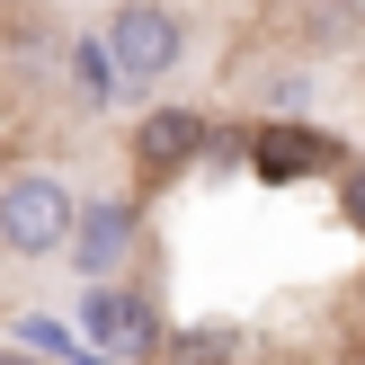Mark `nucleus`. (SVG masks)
I'll list each match as a JSON object with an SVG mask.
<instances>
[{
  "label": "nucleus",
  "mask_w": 365,
  "mask_h": 365,
  "mask_svg": "<svg viewBox=\"0 0 365 365\" xmlns=\"http://www.w3.org/2000/svg\"><path fill=\"white\" fill-rule=\"evenodd\" d=\"M71 187L63 178H45V170H18L9 187H0V241L18 250V259H53V250L71 241Z\"/></svg>",
  "instance_id": "1"
},
{
  "label": "nucleus",
  "mask_w": 365,
  "mask_h": 365,
  "mask_svg": "<svg viewBox=\"0 0 365 365\" xmlns=\"http://www.w3.org/2000/svg\"><path fill=\"white\" fill-rule=\"evenodd\" d=\"M178 45H187V27H178L160 0H125V9H116V27H107L116 81H160V71H178Z\"/></svg>",
  "instance_id": "2"
},
{
  "label": "nucleus",
  "mask_w": 365,
  "mask_h": 365,
  "mask_svg": "<svg viewBox=\"0 0 365 365\" xmlns=\"http://www.w3.org/2000/svg\"><path fill=\"white\" fill-rule=\"evenodd\" d=\"M81 339H89V348H107V356H152V348H160V321H152V303H143V294L89 277V294H81Z\"/></svg>",
  "instance_id": "3"
},
{
  "label": "nucleus",
  "mask_w": 365,
  "mask_h": 365,
  "mask_svg": "<svg viewBox=\"0 0 365 365\" xmlns=\"http://www.w3.org/2000/svg\"><path fill=\"white\" fill-rule=\"evenodd\" d=\"M250 160H259V178H312V170H339V134H321V125H267V134H250Z\"/></svg>",
  "instance_id": "4"
},
{
  "label": "nucleus",
  "mask_w": 365,
  "mask_h": 365,
  "mask_svg": "<svg viewBox=\"0 0 365 365\" xmlns=\"http://www.w3.org/2000/svg\"><path fill=\"white\" fill-rule=\"evenodd\" d=\"M196 143H205V116H187V107H152V116L134 125V152L143 170H187Z\"/></svg>",
  "instance_id": "5"
},
{
  "label": "nucleus",
  "mask_w": 365,
  "mask_h": 365,
  "mask_svg": "<svg viewBox=\"0 0 365 365\" xmlns=\"http://www.w3.org/2000/svg\"><path fill=\"white\" fill-rule=\"evenodd\" d=\"M71 250H81V277H107V267L134 250V214H125V205H89V214H71Z\"/></svg>",
  "instance_id": "6"
},
{
  "label": "nucleus",
  "mask_w": 365,
  "mask_h": 365,
  "mask_svg": "<svg viewBox=\"0 0 365 365\" xmlns=\"http://www.w3.org/2000/svg\"><path fill=\"white\" fill-rule=\"evenodd\" d=\"M71 89H81V98L89 107H107V98H116V53H107V36H81V45H71Z\"/></svg>",
  "instance_id": "7"
},
{
  "label": "nucleus",
  "mask_w": 365,
  "mask_h": 365,
  "mask_svg": "<svg viewBox=\"0 0 365 365\" xmlns=\"http://www.w3.org/2000/svg\"><path fill=\"white\" fill-rule=\"evenodd\" d=\"M170 365H232V330H196V339H178Z\"/></svg>",
  "instance_id": "8"
},
{
  "label": "nucleus",
  "mask_w": 365,
  "mask_h": 365,
  "mask_svg": "<svg viewBox=\"0 0 365 365\" xmlns=\"http://www.w3.org/2000/svg\"><path fill=\"white\" fill-rule=\"evenodd\" d=\"M339 214L365 232V170H348V178H339Z\"/></svg>",
  "instance_id": "9"
},
{
  "label": "nucleus",
  "mask_w": 365,
  "mask_h": 365,
  "mask_svg": "<svg viewBox=\"0 0 365 365\" xmlns=\"http://www.w3.org/2000/svg\"><path fill=\"white\" fill-rule=\"evenodd\" d=\"M0 365H45V356H36V348H9V356H0Z\"/></svg>",
  "instance_id": "10"
}]
</instances>
